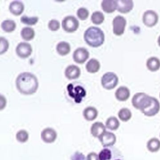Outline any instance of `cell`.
I'll return each instance as SVG.
<instances>
[{
  "label": "cell",
  "mask_w": 160,
  "mask_h": 160,
  "mask_svg": "<svg viewBox=\"0 0 160 160\" xmlns=\"http://www.w3.org/2000/svg\"><path fill=\"white\" fill-rule=\"evenodd\" d=\"M17 88L23 95L34 94L39 87V82L36 76L29 72H24L18 76L16 81Z\"/></svg>",
  "instance_id": "1"
},
{
  "label": "cell",
  "mask_w": 160,
  "mask_h": 160,
  "mask_svg": "<svg viewBox=\"0 0 160 160\" xmlns=\"http://www.w3.org/2000/svg\"><path fill=\"white\" fill-rule=\"evenodd\" d=\"M84 38L86 43L93 48L102 46L105 40L103 32L99 27L95 26L89 27L84 33Z\"/></svg>",
  "instance_id": "2"
},
{
  "label": "cell",
  "mask_w": 160,
  "mask_h": 160,
  "mask_svg": "<svg viewBox=\"0 0 160 160\" xmlns=\"http://www.w3.org/2000/svg\"><path fill=\"white\" fill-rule=\"evenodd\" d=\"M152 99V97L144 92H138L132 98V104L134 108L142 112L150 105Z\"/></svg>",
  "instance_id": "3"
},
{
  "label": "cell",
  "mask_w": 160,
  "mask_h": 160,
  "mask_svg": "<svg viewBox=\"0 0 160 160\" xmlns=\"http://www.w3.org/2000/svg\"><path fill=\"white\" fill-rule=\"evenodd\" d=\"M67 90L68 95L77 104H80L87 95L86 89L79 85L70 83L67 86Z\"/></svg>",
  "instance_id": "4"
},
{
  "label": "cell",
  "mask_w": 160,
  "mask_h": 160,
  "mask_svg": "<svg viewBox=\"0 0 160 160\" xmlns=\"http://www.w3.org/2000/svg\"><path fill=\"white\" fill-rule=\"evenodd\" d=\"M118 77L116 73L113 72H107L105 73L101 79V83L103 88L107 90H111L116 87L118 83Z\"/></svg>",
  "instance_id": "5"
},
{
  "label": "cell",
  "mask_w": 160,
  "mask_h": 160,
  "mask_svg": "<svg viewBox=\"0 0 160 160\" xmlns=\"http://www.w3.org/2000/svg\"><path fill=\"white\" fill-rule=\"evenodd\" d=\"M122 158L118 150L111 147H105L99 154V160H122Z\"/></svg>",
  "instance_id": "6"
},
{
  "label": "cell",
  "mask_w": 160,
  "mask_h": 160,
  "mask_svg": "<svg viewBox=\"0 0 160 160\" xmlns=\"http://www.w3.org/2000/svg\"><path fill=\"white\" fill-rule=\"evenodd\" d=\"M79 24L78 20L73 16H67L62 21V28L67 33L75 32L78 29Z\"/></svg>",
  "instance_id": "7"
},
{
  "label": "cell",
  "mask_w": 160,
  "mask_h": 160,
  "mask_svg": "<svg viewBox=\"0 0 160 160\" xmlns=\"http://www.w3.org/2000/svg\"><path fill=\"white\" fill-rule=\"evenodd\" d=\"M126 25V20L122 16H116L113 20V33L117 36L123 35Z\"/></svg>",
  "instance_id": "8"
},
{
  "label": "cell",
  "mask_w": 160,
  "mask_h": 160,
  "mask_svg": "<svg viewBox=\"0 0 160 160\" xmlns=\"http://www.w3.org/2000/svg\"><path fill=\"white\" fill-rule=\"evenodd\" d=\"M159 17L156 12L152 10H148L144 12L143 16V22L145 25L152 27L158 23Z\"/></svg>",
  "instance_id": "9"
},
{
  "label": "cell",
  "mask_w": 160,
  "mask_h": 160,
  "mask_svg": "<svg viewBox=\"0 0 160 160\" xmlns=\"http://www.w3.org/2000/svg\"><path fill=\"white\" fill-rule=\"evenodd\" d=\"M17 54L20 58L25 59L30 56L32 52V47L29 43L21 42L17 46Z\"/></svg>",
  "instance_id": "10"
},
{
  "label": "cell",
  "mask_w": 160,
  "mask_h": 160,
  "mask_svg": "<svg viewBox=\"0 0 160 160\" xmlns=\"http://www.w3.org/2000/svg\"><path fill=\"white\" fill-rule=\"evenodd\" d=\"M99 139L104 147H108L115 145L117 141V137L113 133L106 131L99 137Z\"/></svg>",
  "instance_id": "11"
},
{
  "label": "cell",
  "mask_w": 160,
  "mask_h": 160,
  "mask_svg": "<svg viewBox=\"0 0 160 160\" xmlns=\"http://www.w3.org/2000/svg\"><path fill=\"white\" fill-rule=\"evenodd\" d=\"M89 57V52L84 48H79L75 50L73 54L74 61L78 64H84Z\"/></svg>",
  "instance_id": "12"
},
{
  "label": "cell",
  "mask_w": 160,
  "mask_h": 160,
  "mask_svg": "<svg viewBox=\"0 0 160 160\" xmlns=\"http://www.w3.org/2000/svg\"><path fill=\"white\" fill-rule=\"evenodd\" d=\"M57 131L52 128H47L44 129L41 133V138L45 143L51 144L54 143L57 138Z\"/></svg>",
  "instance_id": "13"
},
{
  "label": "cell",
  "mask_w": 160,
  "mask_h": 160,
  "mask_svg": "<svg viewBox=\"0 0 160 160\" xmlns=\"http://www.w3.org/2000/svg\"><path fill=\"white\" fill-rule=\"evenodd\" d=\"M160 110V102L157 99L152 97V101L150 105L142 112V113L147 116H154L159 113Z\"/></svg>",
  "instance_id": "14"
},
{
  "label": "cell",
  "mask_w": 160,
  "mask_h": 160,
  "mask_svg": "<svg viewBox=\"0 0 160 160\" xmlns=\"http://www.w3.org/2000/svg\"><path fill=\"white\" fill-rule=\"evenodd\" d=\"M117 1V9L118 11L122 13L126 14L129 13L133 8V3L132 0H118Z\"/></svg>",
  "instance_id": "15"
},
{
  "label": "cell",
  "mask_w": 160,
  "mask_h": 160,
  "mask_svg": "<svg viewBox=\"0 0 160 160\" xmlns=\"http://www.w3.org/2000/svg\"><path fill=\"white\" fill-rule=\"evenodd\" d=\"M81 74L80 68L72 65L66 67L65 71V77L70 80H76L79 78Z\"/></svg>",
  "instance_id": "16"
},
{
  "label": "cell",
  "mask_w": 160,
  "mask_h": 160,
  "mask_svg": "<svg viewBox=\"0 0 160 160\" xmlns=\"http://www.w3.org/2000/svg\"><path fill=\"white\" fill-rule=\"evenodd\" d=\"M106 127L101 122H95L91 127V133L94 137L99 138L106 131Z\"/></svg>",
  "instance_id": "17"
},
{
  "label": "cell",
  "mask_w": 160,
  "mask_h": 160,
  "mask_svg": "<svg viewBox=\"0 0 160 160\" xmlns=\"http://www.w3.org/2000/svg\"><path fill=\"white\" fill-rule=\"evenodd\" d=\"M25 6L22 2L14 1L12 2L9 6V10L13 15L16 16H20L24 12Z\"/></svg>",
  "instance_id": "18"
},
{
  "label": "cell",
  "mask_w": 160,
  "mask_h": 160,
  "mask_svg": "<svg viewBox=\"0 0 160 160\" xmlns=\"http://www.w3.org/2000/svg\"><path fill=\"white\" fill-rule=\"evenodd\" d=\"M130 90L127 87L120 86L115 92V97L119 101H125L130 98Z\"/></svg>",
  "instance_id": "19"
},
{
  "label": "cell",
  "mask_w": 160,
  "mask_h": 160,
  "mask_svg": "<svg viewBox=\"0 0 160 160\" xmlns=\"http://www.w3.org/2000/svg\"><path fill=\"white\" fill-rule=\"evenodd\" d=\"M83 116L87 121H93L98 115V111L96 108L92 106L86 107L83 111Z\"/></svg>",
  "instance_id": "20"
},
{
  "label": "cell",
  "mask_w": 160,
  "mask_h": 160,
  "mask_svg": "<svg viewBox=\"0 0 160 160\" xmlns=\"http://www.w3.org/2000/svg\"><path fill=\"white\" fill-rule=\"evenodd\" d=\"M102 8L107 13L114 12L117 9V1L114 0H104L101 4Z\"/></svg>",
  "instance_id": "21"
},
{
  "label": "cell",
  "mask_w": 160,
  "mask_h": 160,
  "mask_svg": "<svg viewBox=\"0 0 160 160\" xmlns=\"http://www.w3.org/2000/svg\"><path fill=\"white\" fill-rule=\"evenodd\" d=\"M147 68L151 72H156L160 68V60L155 56L150 57L147 60Z\"/></svg>",
  "instance_id": "22"
},
{
  "label": "cell",
  "mask_w": 160,
  "mask_h": 160,
  "mask_svg": "<svg viewBox=\"0 0 160 160\" xmlns=\"http://www.w3.org/2000/svg\"><path fill=\"white\" fill-rule=\"evenodd\" d=\"M100 67L101 65L99 61L97 59L92 58L87 63L86 68L88 72L94 73L99 71Z\"/></svg>",
  "instance_id": "23"
},
{
  "label": "cell",
  "mask_w": 160,
  "mask_h": 160,
  "mask_svg": "<svg viewBox=\"0 0 160 160\" xmlns=\"http://www.w3.org/2000/svg\"><path fill=\"white\" fill-rule=\"evenodd\" d=\"M147 148L150 152H157L160 150V140L156 137L151 138L147 142Z\"/></svg>",
  "instance_id": "24"
},
{
  "label": "cell",
  "mask_w": 160,
  "mask_h": 160,
  "mask_svg": "<svg viewBox=\"0 0 160 160\" xmlns=\"http://www.w3.org/2000/svg\"><path fill=\"white\" fill-rule=\"evenodd\" d=\"M57 52L60 55L66 56L71 51V46L68 42L65 41H61L59 42L57 46Z\"/></svg>",
  "instance_id": "25"
},
{
  "label": "cell",
  "mask_w": 160,
  "mask_h": 160,
  "mask_svg": "<svg viewBox=\"0 0 160 160\" xmlns=\"http://www.w3.org/2000/svg\"><path fill=\"white\" fill-rule=\"evenodd\" d=\"M120 125L119 121L116 117H109L106 121V127L111 131H117L119 128Z\"/></svg>",
  "instance_id": "26"
},
{
  "label": "cell",
  "mask_w": 160,
  "mask_h": 160,
  "mask_svg": "<svg viewBox=\"0 0 160 160\" xmlns=\"http://www.w3.org/2000/svg\"><path fill=\"white\" fill-rule=\"evenodd\" d=\"M35 31L33 28L25 27L21 31V35L23 39L26 41L32 40L35 36Z\"/></svg>",
  "instance_id": "27"
},
{
  "label": "cell",
  "mask_w": 160,
  "mask_h": 160,
  "mask_svg": "<svg viewBox=\"0 0 160 160\" xmlns=\"http://www.w3.org/2000/svg\"><path fill=\"white\" fill-rule=\"evenodd\" d=\"M1 27L2 30L6 33H12L16 28V24L12 20H5L2 23Z\"/></svg>",
  "instance_id": "28"
},
{
  "label": "cell",
  "mask_w": 160,
  "mask_h": 160,
  "mask_svg": "<svg viewBox=\"0 0 160 160\" xmlns=\"http://www.w3.org/2000/svg\"><path fill=\"white\" fill-rule=\"evenodd\" d=\"M118 116L121 121L127 122L132 118V113L128 108H122L118 113Z\"/></svg>",
  "instance_id": "29"
},
{
  "label": "cell",
  "mask_w": 160,
  "mask_h": 160,
  "mask_svg": "<svg viewBox=\"0 0 160 160\" xmlns=\"http://www.w3.org/2000/svg\"><path fill=\"white\" fill-rule=\"evenodd\" d=\"M104 19V15L101 11H95L92 13L91 16L92 22V23L96 25L102 24Z\"/></svg>",
  "instance_id": "30"
},
{
  "label": "cell",
  "mask_w": 160,
  "mask_h": 160,
  "mask_svg": "<svg viewBox=\"0 0 160 160\" xmlns=\"http://www.w3.org/2000/svg\"><path fill=\"white\" fill-rule=\"evenodd\" d=\"M21 23L28 25H33L36 24L39 21L37 17H28L26 15L22 16L20 19Z\"/></svg>",
  "instance_id": "31"
},
{
  "label": "cell",
  "mask_w": 160,
  "mask_h": 160,
  "mask_svg": "<svg viewBox=\"0 0 160 160\" xmlns=\"http://www.w3.org/2000/svg\"><path fill=\"white\" fill-rule=\"evenodd\" d=\"M16 139L20 143H26L29 139V133L25 130H21L17 133Z\"/></svg>",
  "instance_id": "32"
},
{
  "label": "cell",
  "mask_w": 160,
  "mask_h": 160,
  "mask_svg": "<svg viewBox=\"0 0 160 160\" xmlns=\"http://www.w3.org/2000/svg\"><path fill=\"white\" fill-rule=\"evenodd\" d=\"M78 17L81 20H85L88 18L89 12L87 8H80L78 10Z\"/></svg>",
  "instance_id": "33"
},
{
  "label": "cell",
  "mask_w": 160,
  "mask_h": 160,
  "mask_svg": "<svg viewBox=\"0 0 160 160\" xmlns=\"http://www.w3.org/2000/svg\"><path fill=\"white\" fill-rule=\"evenodd\" d=\"M0 43V54L2 55L8 51L9 47V43L8 40L5 38L1 37Z\"/></svg>",
  "instance_id": "34"
},
{
  "label": "cell",
  "mask_w": 160,
  "mask_h": 160,
  "mask_svg": "<svg viewBox=\"0 0 160 160\" xmlns=\"http://www.w3.org/2000/svg\"><path fill=\"white\" fill-rule=\"evenodd\" d=\"M48 27L51 31H57L60 27V23L57 20L52 19L48 23Z\"/></svg>",
  "instance_id": "35"
},
{
  "label": "cell",
  "mask_w": 160,
  "mask_h": 160,
  "mask_svg": "<svg viewBox=\"0 0 160 160\" xmlns=\"http://www.w3.org/2000/svg\"><path fill=\"white\" fill-rule=\"evenodd\" d=\"M85 155L79 152H75L71 158V160H85Z\"/></svg>",
  "instance_id": "36"
},
{
  "label": "cell",
  "mask_w": 160,
  "mask_h": 160,
  "mask_svg": "<svg viewBox=\"0 0 160 160\" xmlns=\"http://www.w3.org/2000/svg\"><path fill=\"white\" fill-rule=\"evenodd\" d=\"M86 160H99V155L95 152H90L87 156Z\"/></svg>",
  "instance_id": "37"
},
{
  "label": "cell",
  "mask_w": 160,
  "mask_h": 160,
  "mask_svg": "<svg viewBox=\"0 0 160 160\" xmlns=\"http://www.w3.org/2000/svg\"><path fill=\"white\" fill-rule=\"evenodd\" d=\"M158 45H159V46H160V35L159 36V37H158Z\"/></svg>",
  "instance_id": "38"
},
{
  "label": "cell",
  "mask_w": 160,
  "mask_h": 160,
  "mask_svg": "<svg viewBox=\"0 0 160 160\" xmlns=\"http://www.w3.org/2000/svg\"></svg>",
  "instance_id": "39"
},
{
  "label": "cell",
  "mask_w": 160,
  "mask_h": 160,
  "mask_svg": "<svg viewBox=\"0 0 160 160\" xmlns=\"http://www.w3.org/2000/svg\"></svg>",
  "instance_id": "40"
}]
</instances>
